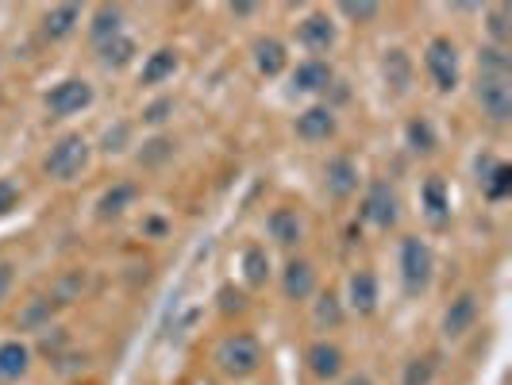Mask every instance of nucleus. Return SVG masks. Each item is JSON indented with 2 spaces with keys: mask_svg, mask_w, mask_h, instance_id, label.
<instances>
[{
  "mask_svg": "<svg viewBox=\"0 0 512 385\" xmlns=\"http://www.w3.org/2000/svg\"><path fill=\"white\" fill-rule=\"evenodd\" d=\"M135 201H139V185H135V181H112L101 193V201H97V216H101V220H116V216H124Z\"/></svg>",
  "mask_w": 512,
  "mask_h": 385,
  "instance_id": "23",
  "label": "nucleus"
},
{
  "mask_svg": "<svg viewBox=\"0 0 512 385\" xmlns=\"http://www.w3.org/2000/svg\"><path fill=\"white\" fill-rule=\"evenodd\" d=\"M239 270H243V282L251 285V289H262V285L270 282V274H274L266 247H262V243H251V247L243 251V258H239Z\"/></svg>",
  "mask_w": 512,
  "mask_h": 385,
  "instance_id": "28",
  "label": "nucleus"
},
{
  "mask_svg": "<svg viewBox=\"0 0 512 385\" xmlns=\"http://www.w3.org/2000/svg\"><path fill=\"white\" fill-rule=\"evenodd\" d=\"M31 359H35V351L27 347L24 339H4L0 343V385H12L20 382V378H27Z\"/></svg>",
  "mask_w": 512,
  "mask_h": 385,
  "instance_id": "20",
  "label": "nucleus"
},
{
  "mask_svg": "<svg viewBox=\"0 0 512 385\" xmlns=\"http://www.w3.org/2000/svg\"><path fill=\"white\" fill-rule=\"evenodd\" d=\"M81 24V4H54L43 12V35L51 39V43H62V39H70Z\"/></svg>",
  "mask_w": 512,
  "mask_h": 385,
  "instance_id": "24",
  "label": "nucleus"
},
{
  "mask_svg": "<svg viewBox=\"0 0 512 385\" xmlns=\"http://www.w3.org/2000/svg\"><path fill=\"white\" fill-rule=\"evenodd\" d=\"M405 139H409V147L416 154H432L439 147V135H436V128H432V120H428V116H416V120H409Z\"/></svg>",
  "mask_w": 512,
  "mask_h": 385,
  "instance_id": "31",
  "label": "nucleus"
},
{
  "mask_svg": "<svg viewBox=\"0 0 512 385\" xmlns=\"http://www.w3.org/2000/svg\"><path fill=\"white\" fill-rule=\"evenodd\" d=\"M424 74L436 85V93H455L459 89V47L447 35H432L428 39V47H424Z\"/></svg>",
  "mask_w": 512,
  "mask_h": 385,
  "instance_id": "5",
  "label": "nucleus"
},
{
  "mask_svg": "<svg viewBox=\"0 0 512 385\" xmlns=\"http://www.w3.org/2000/svg\"><path fill=\"white\" fill-rule=\"evenodd\" d=\"M178 66H181V58L174 47H158L154 54H147L139 81H143V85H162V81H170V77L178 74Z\"/></svg>",
  "mask_w": 512,
  "mask_h": 385,
  "instance_id": "27",
  "label": "nucleus"
},
{
  "mask_svg": "<svg viewBox=\"0 0 512 385\" xmlns=\"http://www.w3.org/2000/svg\"><path fill=\"white\" fill-rule=\"evenodd\" d=\"M255 4H231V16H255Z\"/></svg>",
  "mask_w": 512,
  "mask_h": 385,
  "instance_id": "42",
  "label": "nucleus"
},
{
  "mask_svg": "<svg viewBox=\"0 0 512 385\" xmlns=\"http://www.w3.org/2000/svg\"><path fill=\"white\" fill-rule=\"evenodd\" d=\"M93 85L85 81V77H66V81H58L51 93H47V112H51L54 120H66V116H77V112H85L89 104H93Z\"/></svg>",
  "mask_w": 512,
  "mask_h": 385,
  "instance_id": "7",
  "label": "nucleus"
},
{
  "mask_svg": "<svg viewBox=\"0 0 512 385\" xmlns=\"http://www.w3.org/2000/svg\"><path fill=\"white\" fill-rule=\"evenodd\" d=\"M359 216L370 224V228L393 231L397 228V220H401V197H397V189H393L385 178H374L370 185H366V193H362Z\"/></svg>",
  "mask_w": 512,
  "mask_h": 385,
  "instance_id": "6",
  "label": "nucleus"
},
{
  "mask_svg": "<svg viewBox=\"0 0 512 385\" xmlns=\"http://www.w3.org/2000/svg\"><path fill=\"white\" fill-rule=\"evenodd\" d=\"M312 324H316L320 332H339V328L347 324V305H343V297H339L335 289L316 293V301H312Z\"/></svg>",
  "mask_w": 512,
  "mask_h": 385,
  "instance_id": "22",
  "label": "nucleus"
},
{
  "mask_svg": "<svg viewBox=\"0 0 512 385\" xmlns=\"http://www.w3.org/2000/svg\"><path fill=\"white\" fill-rule=\"evenodd\" d=\"M397 270H401V289L405 297H424L436 282V251L428 239L405 235L401 251H397Z\"/></svg>",
  "mask_w": 512,
  "mask_h": 385,
  "instance_id": "2",
  "label": "nucleus"
},
{
  "mask_svg": "<svg viewBox=\"0 0 512 385\" xmlns=\"http://www.w3.org/2000/svg\"><path fill=\"white\" fill-rule=\"evenodd\" d=\"M255 66L262 77H278L289 66V51H285L282 39H274V35H266V39H255Z\"/></svg>",
  "mask_w": 512,
  "mask_h": 385,
  "instance_id": "26",
  "label": "nucleus"
},
{
  "mask_svg": "<svg viewBox=\"0 0 512 385\" xmlns=\"http://www.w3.org/2000/svg\"><path fill=\"white\" fill-rule=\"evenodd\" d=\"M343 305L347 312H355V316H374L378 305H382V282H378V274L374 270H355L351 278H347V297H343Z\"/></svg>",
  "mask_w": 512,
  "mask_h": 385,
  "instance_id": "10",
  "label": "nucleus"
},
{
  "mask_svg": "<svg viewBox=\"0 0 512 385\" xmlns=\"http://www.w3.org/2000/svg\"><path fill=\"white\" fill-rule=\"evenodd\" d=\"M297 139H305V143H328L335 131H339V116H335L332 104H308L305 112L297 116Z\"/></svg>",
  "mask_w": 512,
  "mask_h": 385,
  "instance_id": "14",
  "label": "nucleus"
},
{
  "mask_svg": "<svg viewBox=\"0 0 512 385\" xmlns=\"http://www.w3.org/2000/svg\"><path fill=\"white\" fill-rule=\"evenodd\" d=\"M339 16H347L351 24H374L382 16V4H374V0H343Z\"/></svg>",
  "mask_w": 512,
  "mask_h": 385,
  "instance_id": "34",
  "label": "nucleus"
},
{
  "mask_svg": "<svg viewBox=\"0 0 512 385\" xmlns=\"http://www.w3.org/2000/svg\"><path fill=\"white\" fill-rule=\"evenodd\" d=\"M135 54H139V43L131 35H116V39L97 47V58H101L104 70H124V66L135 62Z\"/></svg>",
  "mask_w": 512,
  "mask_h": 385,
  "instance_id": "29",
  "label": "nucleus"
},
{
  "mask_svg": "<svg viewBox=\"0 0 512 385\" xmlns=\"http://www.w3.org/2000/svg\"><path fill=\"white\" fill-rule=\"evenodd\" d=\"M474 101L489 124L512 120V58L505 47H482L478 51V77H474Z\"/></svg>",
  "mask_w": 512,
  "mask_h": 385,
  "instance_id": "1",
  "label": "nucleus"
},
{
  "mask_svg": "<svg viewBox=\"0 0 512 385\" xmlns=\"http://www.w3.org/2000/svg\"><path fill=\"white\" fill-rule=\"evenodd\" d=\"M478 293L474 289H466L459 293L451 305L443 308V316H439V335L447 339V343H462L466 335L474 332V324H478Z\"/></svg>",
  "mask_w": 512,
  "mask_h": 385,
  "instance_id": "8",
  "label": "nucleus"
},
{
  "mask_svg": "<svg viewBox=\"0 0 512 385\" xmlns=\"http://www.w3.org/2000/svg\"><path fill=\"white\" fill-rule=\"evenodd\" d=\"M62 301L54 297V293H35V297H27L24 305H20V316H16V328L20 332H47L54 328V320H58V312H62Z\"/></svg>",
  "mask_w": 512,
  "mask_h": 385,
  "instance_id": "13",
  "label": "nucleus"
},
{
  "mask_svg": "<svg viewBox=\"0 0 512 385\" xmlns=\"http://www.w3.org/2000/svg\"><path fill=\"white\" fill-rule=\"evenodd\" d=\"M482 16H486L489 47H505V51H509V39H512V8L509 4H489Z\"/></svg>",
  "mask_w": 512,
  "mask_h": 385,
  "instance_id": "30",
  "label": "nucleus"
},
{
  "mask_svg": "<svg viewBox=\"0 0 512 385\" xmlns=\"http://www.w3.org/2000/svg\"><path fill=\"white\" fill-rule=\"evenodd\" d=\"M220 297H224V312H231V308L243 312V308H247V297H243L239 289H235V293H231V289H220Z\"/></svg>",
  "mask_w": 512,
  "mask_h": 385,
  "instance_id": "41",
  "label": "nucleus"
},
{
  "mask_svg": "<svg viewBox=\"0 0 512 385\" xmlns=\"http://www.w3.org/2000/svg\"><path fill=\"white\" fill-rule=\"evenodd\" d=\"M116 35H124V8H120V4H101V8H93V20H89V39H93V47H101V43L116 39Z\"/></svg>",
  "mask_w": 512,
  "mask_h": 385,
  "instance_id": "25",
  "label": "nucleus"
},
{
  "mask_svg": "<svg viewBox=\"0 0 512 385\" xmlns=\"http://www.w3.org/2000/svg\"><path fill=\"white\" fill-rule=\"evenodd\" d=\"M124 147H131V124H116V128L104 131V139H101L104 154H120Z\"/></svg>",
  "mask_w": 512,
  "mask_h": 385,
  "instance_id": "36",
  "label": "nucleus"
},
{
  "mask_svg": "<svg viewBox=\"0 0 512 385\" xmlns=\"http://www.w3.org/2000/svg\"><path fill=\"white\" fill-rule=\"evenodd\" d=\"M266 235L282 247V251H297L305 243V220L297 208H274L266 216Z\"/></svg>",
  "mask_w": 512,
  "mask_h": 385,
  "instance_id": "17",
  "label": "nucleus"
},
{
  "mask_svg": "<svg viewBox=\"0 0 512 385\" xmlns=\"http://www.w3.org/2000/svg\"><path fill=\"white\" fill-rule=\"evenodd\" d=\"M12 285H16V266L12 262H0V305L12 297Z\"/></svg>",
  "mask_w": 512,
  "mask_h": 385,
  "instance_id": "40",
  "label": "nucleus"
},
{
  "mask_svg": "<svg viewBox=\"0 0 512 385\" xmlns=\"http://www.w3.org/2000/svg\"><path fill=\"white\" fill-rule=\"evenodd\" d=\"M420 205H424V216H428L436 228H447V224H451V193H447V181L443 178H428L420 185Z\"/></svg>",
  "mask_w": 512,
  "mask_h": 385,
  "instance_id": "21",
  "label": "nucleus"
},
{
  "mask_svg": "<svg viewBox=\"0 0 512 385\" xmlns=\"http://www.w3.org/2000/svg\"><path fill=\"white\" fill-rule=\"evenodd\" d=\"M316 289H320V274H316V266L308 262V258H289L282 270V297L285 301H308V297H316Z\"/></svg>",
  "mask_w": 512,
  "mask_h": 385,
  "instance_id": "15",
  "label": "nucleus"
},
{
  "mask_svg": "<svg viewBox=\"0 0 512 385\" xmlns=\"http://www.w3.org/2000/svg\"><path fill=\"white\" fill-rule=\"evenodd\" d=\"M51 366L58 370V374H66V378H70V374H77V370H85V366H89V355H77V351H66V355H58V359H54Z\"/></svg>",
  "mask_w": 512,
  "mask_h": 385,
  "instance_id": "39",
  "label": "nucleus"
},
{
  "mask_svg": "<svg viewBox=\"0 0 512 385\" xmlns=\"http://www.w3.org/2000/svg\"><path fill=\"white\" fill-rule=\"evenodd\" d=\"M343 385H374L366 374H351V378H343Z\"/></svg>",
  "mask_w": 512,
  "mask_h": 385,
  "instance_id": "43",
  "label": "nucleus"
},
{
  "mask_svg": "<svg viewBox=\"0 0 512 385\" xmlns=\"http://www.w3.org/2000/svg\"><path fill=\"white\" fill-rule=\"evenodd\" d=\"M305 366L316 382H335L347 370V355H343V347L332 343V339H312L305 347Z\"/></svg>",
  "mask_w": 512,
  "mask_h": 385,
  "instance_id": "9",
  "label": "nucleus"
},
{
  "mask_svg": "<svg viewBox=\"0 0 512 385\" xmlns=\"http://www.w3.org/2000/svg\"><path fill=\"white\" fill-rule=\"evenodd\" d=\"M335 85V70L328 58H305L293 70V93H328Z\"/></svg>",
  "mask_w": 512,
  "mask_h": 385,
  "instance_id": "19",
  "label": "nucleus"
},
{
  "mask_svg": "<svg viewBox=\"0 0 512 385\" xmlns=\"http://www.w3.org/2000/svg\"><path fill=\"white\" fill-rule=\"evenodd\" d=\"M170 116H174V97H158V101H151L143 108V124H151V128L166 124Z\"/></svg>",
  "mask_w": 512,
  "mask_h": 385,
  "instance_id": "37",
  "label": "nucleus"
},
{
  "mask_svg": "<svg viewBox=\"0 0 512 385\" xmlns=\"http://www.w3.org/2000/svg\"><path fill=\"white\" fill-rule=\"evenodd\" d=\"M89 158H93V143L74 131V135H62L51 151H47L43 170H47V178L70 185V181H77L85 170H89Z\"/></svg>",
  "mask_w": 512,
  "mask_h": 385,
  "instance_id": "4",
  "label": "nucleus"
},
{
  "mask_svg": "<svg viewBox=\"0 0 512 385\" xmlns=\"http://www.w3.org/2000/svg\"><path fill=\"white\" fill-rule=\"evenodd\" d=\"M212 362H216V370L224 378H231V382L255 378L258 370H262V343L251 332H228L216 343Z\"/></svg>",
  "mask_w": 512,
  "mask_h": 385,
  "instance_id": "3",
  "label": "nucleus"
},
{
  "mask_svg": "<svg viewBox=\"0 0 512 385\" xmlns=\"http://www.w3.org/2000/svg\"><path fill=\"white\" fill-rule=\"evenodd\" d=\"M20 197H24V193H20V185H16V181L0 178V216H8L12 208H20Z\"/></svg>",
  "mask_w": 512,
  "mask_h": 385,
  "instance_id": "38",
  "label": "nucleus"
},
{
  "mask_svg": "<svg viewBox=\"0 0 512 385\" xmlns=\"http://www.w3.org/2000/svg\"><path fill=\"white\" fill-rule=\"evenodd\" d=\"M382 81L393 97H409L412 81H416V66H412V54L405 47H389L382 54Z\"/></svg>",
  "mask_w": 512,
  "mask_h": 385,
  "instance_id": "16",
  "label": "nucleus"
},
{
  "mask_svg": "<svg viewBox=\"0 0 512 385\" xmlns=\"http://www.w3.org/2000/svg\"><path fill=\"white\" fill-rule=\"evenodd\" d=\"M478 185L489 205H501L512 189V166L501 158H478Z\"/></svg>",
  "mask_w": 512,
  "mask_h": 385,
  "instance_id": "18",
  "label": "nucleus"
},
{
  "mask_svg": "<svg viewBox=\"0 0 512 385\" xmlns=\"http://www.w3.org/2000/svg\"><path fill=\"white\" fill-rule=\"evenodd\" d=\"M66 351H70V332H66V328L54 324L47 332H39V355L47 362H54L58 355H66Z\"/></svg>",
  "mask_w": 512,
  "mask_h": 385,
  "instance_id": "33",
  "label": "nucleus"
},
{
  "mask_svg": "<svg viewBox=\"0 0 512 385\" xmlns=\"http://www.w3.org/2000/svg\"><path fill=\"white\" fill-rule=\"evenodd\" d=\"M297 39H301L305 51H312V58H324L335 47V39H339V27H335L328 12H308L301 27H297Z\"/></svg>",
  "mask_w": 512,
  "mask_h": 385,
  "instance_id": "12",
  "label": "nucleus"
},
{
  "mask_svg": "<svg viewBox=\"0 0 512 385\" xmlns=\"http://www.w3.org/2000/svg\"><path fill=\"white\" fill-rule=\"evenodd\" d=\"M174 154V139H166V135H158L151 143H143V151H139V162L143 166H158V162H166Z\"/></svg>",
  "mask_w": 512,
  "mask_h": 385,
  "instance_id": "35",
  "label": "nucleus"
},
{
  "mask_svg": "<svg viewBox=\"0 0 512 385\" xmlns=\"http://www.w3.org/2000/svg\"><path fill=\"white\" fill-rule=\"evenodd\" d=\"M436 370H439L436 355H416V359L405 362L401 385H432L436 382Z\"/></svg>",
  "mask_w": 512,
  "mask_h": 385,
  "instance_id": "32",
  "label": "nucleus"
},
{
  "mask_svg": "<svg viewBox=\"0 0 512 385\" xmlns=\"http://www.w3.org/2000/svg\"><path fill=\"white\" fill-rule=\"evenodd\" d=\"M324 193L332 201H351L359 193V162L347 154H335L324 166Z\"/></svg>",
  "mask_w": 512,
  "mask_h": 385,
  "instance_id": "11",
  "label": "nucleus"
}]
</instances>
